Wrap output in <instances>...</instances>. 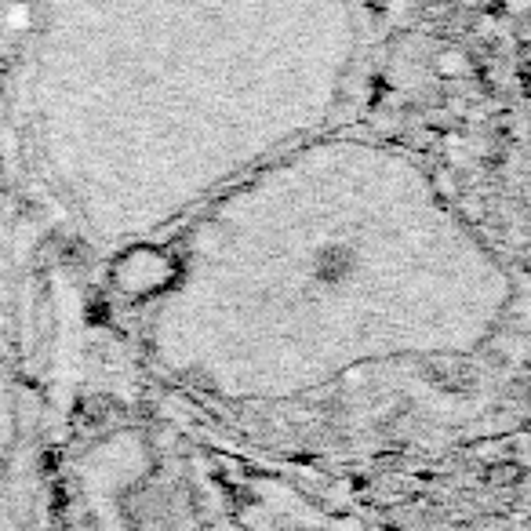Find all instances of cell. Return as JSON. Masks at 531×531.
Masks as SVG:
<instances>
[{
  "label": "cell",
  "mask_w": 531,
  "mask_h": 531,
  "mask_svg": "<svg viewBox=\"0 0 531 531\" xmlns=\"http://www.w3.org/2000/svg\"><path fill=\"white\" fill-rule=\"evenodd\" d=\"M110 270L161 408L288 466L437 455L521 419L524 277L419 153L357 124Z\"/></svg>",
  "instance_id": "6da1fadb"
},
{
  "label": "cell",
  "mask_w": 531,
  "mask_h": 531,
  "mask_svg": "<svg viewBox=\"0 0 531 531\" xmlns=\"http://www.w3.org/2000/svg\"><path fill=\"white\" fill-rule=\"evenodd\" d=\"M375 48L368 0H26L0 161L55 248L113 266L357 124Z\"/></svg>",
  "instance_id": "7a4b0ae2"
},
{
  "label": "cell",
  "mask_w": 531,
  "mask_h": 531,
  "mask_svg": "<svg viewBox=\"0 0 531 531\" xmlns=\"http://www.w3.org/2000/svg\"><path fill=\"white\" fill-rule=\"evenodd\" d=\"M66 531H364L299 466L157 411L59 455Z\"/></svg>",
  "instance_id": "3957f363"
},
{
  "label": "cell",
  "mask_w": 531,
  "mask_h": 531,
  "mask_svg": "<svg viewBox=\"0 0 531 531\" xmlns=\"http://www.w3.org/2000/svg\"><path fill=\"white\" fill-rule=\"evenodd\" d=\"M0 531L59 528V451L33 364L0 346Z\"/></svg>",
  "instance_id": "277c9868"
},
{
  "label": "cell",
  "mask_w": 531,
  "mask_h": 531,
  "mask_svg": "<svg viewBox=\"0 0 531 531\" xmlns=\"http://www.w3.org/2000/svg\"><path fill=\"white\" fill-rule=\"evenodd\" d=\"M55 244L37 226L0 161V346L30 361V339L51 328L44 262Z\"/></svg>",
  "instance_id": "5b68a950"
},
{
  "label": "cell",
  "mask_w": 531,
  "mask_h": 531,
  "mask_svg": "<svg viewBox=\"0 0 531 531\" xmlns=\"http://www.w3.org/2000/svg\"><path fill=\"white\" fill-rule=\"evenodd\" d=\"M22 11H26V0H0V77L8 70L11 48H15L22 26Z\"/></svg>",
  "instance_id": "8992f818"
}]
</instances>
